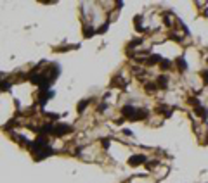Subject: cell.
Returning <instances> with one entry per match:
<instances>
[{
    "label": "cell",
    "instance_id": "1",
    "mask_svg": "<svg viewBox=\"0 0 208 183\" xmlns=\"http://www.w3.org/2000/svg\"><path fill=\"white\" fill-rule=\"evenodd\" d=\"M47 145H49V143H47V138H45L43 135H40V136H38V138H36V140L31 143V148H33V152L36 154V152H40L42 148H45Z\"/></svg>",
    "mask_w": 208,
    "mask_h": 183
},
{
    "label": "cell",
    "instance_id": "2",
    "mask_svg": "<svg viewBox=\"0 0 208 183\" xmlns=\"http://www.w3.org/2000/svg\"><path fill=\"white\" fill-rule=\"evenodd\" d=\"M135 112H137V107L130 106V104H127V106L121 107V116L123 118H127V119L134 121V116H135Z\"/></svg>",
    "mask_w": 208,
    "mask_h": 183
},
{
    "label": "cell",
    "instance_id": "3",
    "mask_svg": "<svg viewBox=\"0 0 208 183\" xmlns=\"http://www.w3.org/2000/svg\"><path fill=\"white\" fill-rule=\"evenodd\" d=\"M71 131H73V128L69 126V124H55V128H54L55 136H62V135H68Z\"/></svg>",
    "mask_w": 208,
    "mask_h": 183
},
{
    "label": "cell",
    "instance_id": "4",
    "mask_svg": "<svg viewBox=\"0 0 208 183\" xmlns=\"http://www.w3.org/2000/svg\"><path fill=\"white\" fill-rule=\"evenodd\" d=\"M54 97V92H49V90H40L38 92V104L43 106L49 99H52Z\"/></svg>",
    "mask_w": 208,
    "mask_h": 183
},
{
    "label": "cell",
    "instance_id": "5",
    "mask_svg": "<svg viewBox=\"0 0 208 183\" xmlns=\"http://www.w3.org/2000/svg\"><path fill=\"white\" fill-rule=\"evenodd\" d=\"M52 154H54V148H50L47 145L45 148H42L40 152H36V154H35V159H36V161H42V159H45L47 155H52Z\"/></svg>",
    "mask_w": 208,
    "mask_h": 183
},
{
    "label": "cell",
    "instance_id": "6",
    "mask_svg": "<svg viewBox=\"0 0 208 183\" xmlns=\"http://www.w3.org/2000/svg\"><path fill=\"white\" fill-rule=\"evenodd\" d=\"M142 162H146V157H144L142 154L132 155L130 159H128V164H130V166H134V168H135V166H140Z\"/></svg>",
    "mask_w": 208,
    "mask_h": 183
},
{
    "label": "cell",
    "instance_id": "7",
    "mask_svg": "<svg viewBox=\"0 0 208 183\" xmlns=\"http://www.w3.org/2000/svg\"><path fill=\"white\" fill-rule=\"evenodd\" d=\"M156 112H158V114H163L165 118H170V116H172V107L166 106V104H161V106L156 107Z\"/></svg>",
    "mask_w": 208,
    "mask_h": 183
},
{
    "label": "cell",
    "instance_id": "8",
    "mask_svg": "<svg viewBox=\"0 0 208 183\" xmlns=\"http://www.w3.org/2000/svg\"><path fill=\"white\" fill-rule=\"evenodd\" d=\"M147 109H142V107H139L137 112H135V116H134V121H144L146 118H147Z\"/></svg>",
    "mask_w": 208,
    "mask_h": 183
},
{
    "label": "cell",
    "instance_id": "9",
    "mask_svg": "<svg viewBox=\"0 0 208 183\" xmlns=\"http://www.w3.org/2000/svg\"><path fill=\"white\" fill-rule=\"evenodd\" d=\"M175 64H177V69H179L180 73H184V71L187 69V62H186V59H184L182 56L175 59Z\"/></svg>",
    "mask_w": 208,
    "mask_h": 183
},
{
    "label": "cell",
    "instance_id": "10",
    "mask_svg": "<svg viewBox=\"0 0 208 183\" xmlns=\"http://www.w3.org/2000/svg\"><path fill=\"white\" fill-rule=\"evenodd\" d=\"M161 61H163V59H161L159 56H156V54H151V56L147 57L146 64H147V66H156V64H159Z\"/></svg>",
    "mask_w": 208,
    "mask_h": 183
},
{
    "label": "cell",
    "instance_id": "11",
    "mask_svg": "<svg viewBox=\"0 0 208 183\" xmlns=\"http://www.w3.org/2000/svg\"><path fill=\"white\" fill-rule=\"evenodd\" d=\"M156 85H158L159 88H166L168 86V76L166 74H159L158 80H156Z\"/></svg>",
    "mask_w": 208,
    "mask_h": 183
},
{
    "label": "cell",
    "instance_id": "12",
    "mask_svg": "<svg viewBox=\"0 0 208 183\" xmlns=\"http://www.w3.org/2000/svg\"><path fill=\"white\" fill-rule=\"evenodd\" d=\"M57 74H59V66L52 64V66H50V74H47V76H49V80H50V83H52V81H55Z\"/></svg>",
    "mask_w": 208,
    "mask_h": 183
},
{
    "label": "cell",
    "instance_id": "13",
    "mask_svg": "<svg viewBox=\"0 0 208 183\" xmlns=\"http://www.w3.org/2000/svg\"><path fill=\"white\" fill-rule=\"evenodd\" d=\"M96 33H97V31L92 28V26H89V24H85V26H83V36H85V38H90V36H94Z\"/></svg>",
    "mask_w": 208,
    "mask_h": 183
},
{
    "label": "cell",
    "instance_id": "14",
    "mask_svg": "<svg viewBox=\"0 0 208 183\" xmlns=\"http://www.w3.org/2000/svg\"><path fill=\"white\" fill-rule=\"evenodd\" d=\"M194 112H196V116H198V118H201V119L205 121L206 119V109H205V107H196V109H194Z\"/></svg>",
    "mask_w": 208,
    "mask_h": 183
},
{
    "label": "cell",
    "instance_id": "15",
    "mask_svg": "<svg viewBox=\"0 0 208 183\" xmlns=\"http://www.w3.org/2000/svg\"><path fill=\"white\" fill-rule=\"evenodd\" d=\"M156 86H158L156 83H149V81L144 85V88H146V92H147V93H154V92H156Z\"/></svg>",
    "mask_w": 208,
    "mask_h": 183
},
{
    "label": "cell",
    "instance_id": "16",
    "mask_svg": "<svg viewBox=\"0 0 208 183\" xmlns=\"http://www.w3.org/2000/svg\"><path fill=\"white\" fill-rule=\"evenodd\" d=\"M159 68H161V69H163V71H168V69H170V68H172V64H170V61H166V59H163V61L159 62Z\"/></svg>",
    "mask_w": 208,
    "mask_h": 183
},
{
    "label": "cell",
    "instance_id": "17",
    "mask_svg": "<svg viewBox=\"0 0 208 183\" xmlns=\"http://www.w3.org/2000/svg\"><path fill=\"white\" fill-rule=\"evenodd\" d=\"M187 102H189V104H191L194 109H196V107H200V100L196 99V97H189V99H187Z\"/></svg>",
    "mask_w": 208,
    "mask_h": 183
},
{
    "label": "cell",
    "instance_id": "18",
    "mask_svg": "<svg viewBox=\"0 0 208 183\" xmlns=\"http://www.w3.org/2000/svg\"><path fill=\"white\" fill-rule=\"evenodd\" d=\"M90 100H82L80 104H78V112H83L85 111V107H87V104H89Z\"/></svg>",
    "mask_w": 208,
    "mask_h": 183
},
{
    "label": "cell",
    "instance_id": "19",
    "mask_svg": "<svg viewBox=\"0 0 208 183\" xmlns=\"http://www.w3.org/2000/svg\"><path fill=\"white\" fill-rule=\"evenodd\" d=\"M158 164H159V161H151V162H147V164H146V168H147V169H153V168H156Z\"/></svg>",
    "mask_w": 208,
    "mask_h": 183
},
{
    "label": "cell",
    "instance_id": "20",
    "mask_svg": "<svg viewBox=\"0 0 208 183\" xmlns=\"http://www.w3.org/2000/svg\"><path fill=\"white\" fill-rule=\"evenodd\" d=\"M9 88H11V83H9V81H5V80H4V81H2V92L9 90Z\"/></svg>",
    "mask_w": 208,
    "mask_h": 183
},
{
    "label": "cell",
    "instance_id": "21",
    "mask_svg": "<svg viewBox=\"0 0 208 183\" xmlns=\"http://www.w3.org/2000/svg\"><path fill=\"white\" fill-rule=\"evenodd\" d=\"M201 76H203V81H205V85H208V69L203 71V73H201Z\"/></svg>",
    "mask_w": 208,
    "mask_h": 183
},
{
    "label": "cell",
    "instance_id": "22",
    "mask_svg": "<svg viewBox=\"0 0 208 183\" xmlns=\"http://www.w3.org/2000/svg\"><path fill=\"white\" fill-rule=\"evenodd\" d=\"M170 38H172V40H175V42H182V36L175 35V33H172V35H170Z\"/></svg>",
    "mask_w": 208,
    "mask_h": 183
},
{
    "label": "cell",
    "instance_id": "23",
    "mask_svg": "<svg viewBox=\"0 0 208 183\" xmlns=\"http://www.w3.org/2000/svg\"><path fill=\"white\" fill-rule=\"evenodd\" d=\"M101 143H102L104 148H108V147H109V138H102V142H101Z\"/></svg>",
    "mask_w": 208,
    "mask_h": 183
},
{
    "label": "cell",
    "instance_id": "24",
    "mask_svg": "<svg viewBox=\"0 0 208 183\" xmlns=\"http://www.w3.org/2000/svg\"><path fill=\"white\" fill-rule=\"evenodd\" d=\"M106 29H108V22H106V24H102V26H101V28L97 29V33H104V31H106Z\"/></svg>",
    "mask_w": 208,
    "mask_h": 183
},
{
    "label": "cell",
    "instance_id": "25",
    "mask_svg": "<svg viewBox=\"0 0 208 183\" xmlns=\"http://www.w3.org/2000/svg\"><path fill=\"white\" fill-rule=\"evenodd\" d=\"M102 111H106V104H99V112H102Z\"/></svg>",
    "mask_w": 208,
    "mask_h": 183
},
{
    "label": "cell",
    "instance_id": "26",
    "mask_svg": "<svg viewBox=\"0 0 208 183\" xmlns=\"http://www.w3.org/2000/svg\"><path fill=\"white\" fill-rule=\"evenodd\" d=\"M123 119H125V118H120V119H115V123H116V124H121V123H123Z\"/></svg>",
    "mask_w": 208,
    "mask_h": 183
},
{
    "label": "cell",
    "instance_id": "27",
    "mask_svg": "<svg viewBox=\"0 0 208 183\" xmlns=\"http://www.w3.org/2000/svg\"><path fill=\"white\" fill-rule=\"evenodd\" d=\"M123 135H127V136H130V135H132V131H130V130H123Z\"/></svg>",
    "mask_w": 208,
    "mask_h": 183
},
{
    "label": "cell",
    "instance_id": "28",
    "mask_svg": "<svg viewBox=\"0 0 208 183\" xmlns=\"http://www.w3.org/2000/svg\"><path fill=\"white\" fill-rule=\"evenodd\" d=\"M205 142H206V143H208V135H206V138H205Z\"/></svg>",
    "mask_w": 208,
    "mask_h": 183
}]
</instances>
